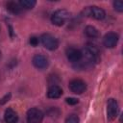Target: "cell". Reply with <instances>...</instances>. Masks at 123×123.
<instances>
[{"label": "cell", "instance_id": "21", "mask_svg": "<svg viewBox=\"0 0 123 123\" xmlns=\"http://www.w3.org/2000/svg\"><path fill=\"white\" fill-rule=\"evenodd\" d=\"M1 58H2V54H1V51H0V60H1Z\"/></svg>", "mask_w": 123, "mask_h": 123}, {"label": "cell", "instance_id": "17", "mask_svg": "<svg viewBox=\"0 0 123 123\" xmlns=\"http://www.w3.org/2000/svg\"><path fill=\"white\" fill-rule=\"evenodd\" d=\"M113 7H114V10L117 11L118 12H123V3L121 1H114L113 2Z\"/></svg>", "mask_w": 123, "mask_h": 123}, {"label": "cell", "instance_id": "10", "mask_svg": "<svg viewBox=\"0 0 123 123\" xmlns=\"http://www.w3.org/2000/svg\"><path fill=\"white\" fill-rule=\"evenodd\" d=\"M32 62L34 64V66L37 69H45L48 64H49V61L48 58L42 54H37L33 57Z\"/></svg>", "mask_w": 123, "mask_h": 123}, {"label": "cell", "instance_id": "16", "mask_svg": "<svg viewBox=\"0 0 123 123\" xmlns=\"http://www.w3.org/2000/svg\"><path fill=\"white\" fill-rule=\"evenodd\" d=\"M65 123H79V117L76 114H70L65 119Z\"/></svg>", "mask_w": 123, "mask_h": 123}, {"label": "cell", "instance_id": "19", "mask_svg": "<svg viewBox=\"0 0 123 123\" xmlns=\"http://www.w3.org/2000/svg\"><path fill=\"white\" fill-rule=\"evenodd\" d=\"M65 102L68 104V105H76V104H78V99L77 98H73V97H67L66 99H65Z\"/></svg>", "mask_w": 123, "mask_h": 123}, {"label": "cell", "instance_id": "6", "mask_svg": "<svg viewBox=\"0 0 123 123\" xmlns=\"http://www.w3.org/2000/svg\"><path fill=\"white\" fill-rule=\"evenodd\" d=\"M85 12L89 15L90 17H93L96 20H102L106 17V12L105 11L97 6H91V7H87L85 11Z\"/></svg>", "mask_w": 123, "mask_h": 123}, {"label": "cell", "instance_id": "5", "mask_svg": "<svg viewBox=\"0 0 123 123\" xmlns=\"http://www.w3.org/2000/svg\"><path fill=\"white\" fill-rule=\"evenodd\" d=\"M43 112L37 108H31L27 111V122L28 123H41L43 120Z\"/></svg>", "mask_w": 123, "mask_h": 123}, {"label": "cell", "instance_id": "20", "mask_svg": "<svg viewBox=\"0 0 123 123\" xmlns=\"http://www.w3.org/2000/svg\"><path fill=\"white\" fill-rule=\"evenodd\" d=\"M11 98V93H8V94H6L1 100H0V105H4L6 102H8L9 101V99Z\"/></svg>", "mask_w": 123, "mask_h": 123}, {"label": "cell", "instance_id": "12", "mask_svg": "<svg viewBox=\"0 0 123 123\" xmlns=\"http://www.w3.org/2000/svg\"><path fill=\"white\" fill-rule=\"evenodd\" d=\"M4 119L6 123H17L18 115L17 113L11 108H8L4 113Z\"/></svg>", "mask_w": 123, "mask_h": 123}, {"label": "cell", "instance_id": "15", "mask_svg": "<svg viewBox=\"0 0 123 123\" xmlns=\"http://www.w3.org/2000/svg\"><path fill=\"white\" fill-rule=\"evenodd\" d=\"M19 5L22 9H25V10H30V9H33L37 2L35 0H20L19 2Z\"/></svg>", "mask_w": 123, "mask_h": 123}, {"label": "cell", "instance_id": "4", "mask_svg": "<svg viewBox=\"0 0 123 123\" xmlns=\"http://www.w3.org/2000/svg\"><path fill=\"white\" fill-rule=\"evenodd\" d=\"M118 103L115 99L111 98L108 100L107 102V117L110 121H112L116 118L117 114H118Z\"/></svg>", "mask_w": 123, "mask_h": 123}, {"label": "cell", "instance_id": "18", "mask_svg": "<svg viewBox=\"0 0 123 123\" xmlns=\"http://www.w3.org/2000/svg\"><path fill=\"white\" fill-rule=\"evenodd\" d=\"M29 42H30V44H31L32 46H34V47H35V46H37L38 43H39V38L37 37H31Z\"/></svg>", "mask_w": 123, "mask_h": 123}, {"label": "cell", "instance_id": "1", "mask_svg": "<svg viewBox=\"0 0 123 123\" xmlns=\"http://www.w3.org/2000/svg\"><path fill=\"white\" fill-rule=\"evenodd\" d=\"M83 58L79 62L81 66H91L100 62V52L98 48L93 44H86L82 51ZM78 63V62H77Z\"/></svg>", "mask_w": 123, "mask_h": 123}, {"label": "cell", "instance_id": "2", "mask_svg": "<svg viewBox=\"0 0 123 123\" xmlns=\"http://www.w3.org/2000/svg\"><path fill=\"white\" fill-rule=\"evenodd\" d=\"M70 13L68 11L64 10V9H61V10H57L56 12H54V13L51 16V22L56 25V26H62L65 21L69 18Z\"/></svg>", "mask_w": 123, "mask_h": 123}, {"label": "cell", "instance_id": "3", "mask_svg": "<svg viewBox=\"0 0 123 123\" xmlns=\"http://www.w3.org/2000/svg\"><path fill=\"white\" fill-rule=\"evenodd\" d=\"M40 41L42 45L50 51H54L59 47V40L51 34H43L40 37Z\"/></svg>", "mask_w": 123, "mask_h": 123}, {"label": "cell", "instance_id": "11", "mask_svg": "<svg viewBox=\"0 0 123 123\" xmlns=\"http://www.w3.org/2000/svg\"><path fill=\"white\" fill-rule=\"evenodd\" d=\"M63 91L62 89V87L58 85H52L49 88H48V91H47V96L51 99H57V98H60L62 95Z\"/></svg>", "mask_w": 123, "mask_h": 123}, {"label": "cell", "instance_id": "13", "mask_svg": "<svg viewBox=\"0 0 123 123\" xmlns=\"http://www.w3.org/2000/svg\"><path fill=\"white\" fill-rule=\"evenodd\" d=\"M6 7H7V10H8L10 12L13 13V14H18V13H20V12H21V10H22V8L20 7L19 3H18V2H14V1H10V2H8L7 5H6Z\"/></svg>", "mask_w": 123, "mask_h": 123}, {"label": "cell", "instance_id": "7", "mask_svg": "<svg viewBox=\"0 0 123 123\" xmlns=\"http://www.w3.org/2000/svg\"><path fill=\"white\" fill-rule=\"evenodd\" d=\"M69 88L73 93L82 94L86 89V85L81 79H73L69 82Z\"/></svg>", "mask_w": 123, "mask_h": 123}, {"label": "cell", "instance_id": "9", "mask_svg": "<svg viewBox=\"0 0 123 123\" xmlns=\"http://www.w3.org/2000/svg\"><path fill=\"white\" fill-rule=\"evenodd\" d=\"M119 40L118 34L114 32H109L107 33L103 37V44L108 48H113Z\"/></svg>", "mask_w": 123, "mask_h": 123}, {"label": "cell", "instance_id": "14", "mask_svg": "<svg viewBox=\"0 0 123 123\" xmlns=\"http://www.w3.org/2000/svg\"><path fill=\"white\" fill-rule=\"evenodd\" d=\"M85 34L88 37H91V38L99 37V31L94 26H91V25H88V26H86L85 28Z\"/></svg>", "mask_w": 123, "mask_h": 123}, {"label": "cell", "instance_id": "22", "mask_svg": "<svg viewBox=\"0 0 123 123\" xmlns=\"http://www.w3.org/2000/svg\"><path fill=\"white\" fill-rule=\"evenodd\" d=\"M0 29H1V27H0Z\"/></svg>", "mask_w": 123, "mask_h": 123}, {"label": "cell", "instance_id": "8", "mask_svg": "<svg viewBox=\"0 0 123 123\" xmlns=\"http://www.w3.org/2000/svg\"><path fill=\"white\" fill-rule=\"evenodd\" d=\"M65 55H66L67 60L74 63L79 62L83 58L82 51H80L79 49L75 47H67L65 50Z\"/></svg>", "mask_w": 123, "mask_h": 123}]
</instances>
